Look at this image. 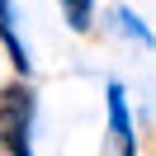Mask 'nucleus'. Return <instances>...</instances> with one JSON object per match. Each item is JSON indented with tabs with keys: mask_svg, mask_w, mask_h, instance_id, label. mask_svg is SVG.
I'll use <instances>...</instances> for the list:
<instances>
[{
	"mask_svg": "<svg viewBox=\"0 0 156 156\" xmlns=\"http://www.w3.org/2000/svg\"><path fill=\"white\" fill-rule=\"evenodd\" d=\"M29 99H33L29 85H10L0 95V147H10L14 156H33L29 151V114H33Z\"/></svg>",
	"mask_w": 156,
	"mask_h": 156,
	"instance_id": "obj_1",
	"label": "nucleus"
},
{
	"mask_svg": "<svg viewBox=\"0 0 156 156\" xmlns=\"http://www.w3.org/2000/svg\"><path fill=\"white\" fill-rule=\"evenodd\" d=\"M109 128H114V156H137L133 151V123H128V95L118 80H109Z\"/></svg>",
	"mask_w": 156,
	"mask_h": 156,
	"instance_id": "obj_2",
	"label": "nucleus"
},
{
	"mask_svg": "<svg viewBox=\"0 0 156 156\" xmlns=\"http://www.w3.org/2000/svg\"><path fill=\"white\" fill-rule=\"evenodd\" d=\"M0 43H5V52H10V62L19 71H29V52L19 48V38H14V14H10V0H0Z\"/></svg>",
	"mask_w": 156,
	"mask_h": 156,
	"instance_id": "obj_3",
	"label": "nucleus"
},
{
	"mask_svg": "<svg viewBox=\"0 0 156 156\" xmlns=\"http://www.w3.org/2000/svg\"><path fill=\"white\" fill-rule=\"evenodd\" d=\"M114 24H118V29L128 33V38H137V43H147V48H151V43H156V38H151V29H147V24L137 19L133 10H123V5H118V10H114Z\"/></svg>",
	"mask_w": 156,
	"mask_h": 156,
	"instance_id": "obj_4",
	"label": "nucleus"
},
{
	"mask_svg": "<svg viewBox=\"0 0 156 156\" xmlns=\"http://www.w3.org/2000/svg\"><path fill=\"white\" fill-rule=\"evenodd\" d=\"M62 10H66V24L76 33L90 29V10H95V0H62Z\"/></svg>",
	"mask_w": 156,
	"mask_h": 156,
	"instance_id": "obj_5",
	"label": "nucleus"
}]
</instances>
